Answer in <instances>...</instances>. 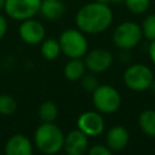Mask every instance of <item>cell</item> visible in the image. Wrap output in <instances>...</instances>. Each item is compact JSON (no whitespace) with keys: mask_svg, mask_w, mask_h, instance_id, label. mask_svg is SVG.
Wrapping results in <instances>:
<instances>
[{"mask_svg":"<svg viewBox=\"0 0 155 155\" xmlns=\"http://www.w3.org/2000/svg\"><path fill=\"white\" fill-rule=\"evenodd\" d=\"M17 110V101L12 94L1 93L0 94V114L11 115Z\"/></svg>","mask_w":155,"mask_h":155,"instance_id":"ffe728a7","label":"cell"},{"mask_svg":"<svg viewBox=\"0 0 155 155\" xmlns=\"http://www.w3.org/2000/svg\"><path fill=\"white\" fill-rule=\"evenodd\" d=\"M18 35L24 44L34 46L42 42V40L46 38V30L44 24L33 17L19 23Z\"/></svg>","mask_w":155,"mask_h":155,"instance_id":"30bf717a","label":"cell"},{"mask_svg":"<svg viewBox=\"0 0 155 155\" xmlns=\"http://www.w3.org/2000/svg\"><path fill=\"white\" fill-rule=\"evenodd\" d=\"M86 65L81 58H69L63 68V75L68 81H80L86 73Z\"/></svg>","mask_w":155,"mask_h":155,"instance_id":"9a60e30c","label":"cell"},{"mask_svg":"<svg viewBox=\"0 0 155 155\" xmlns=\"http://www.w3.org/2000/svg\"><path fill=\"white\" fill-rule=\"evenodd\" d=\"M125 0H113V4H121V2H124Z\"/></svg>","mask_w":155,"mask_h":155,"instance_id":"f1b7e54d","label":"cell"},{"mask_svg":"<svg viewBox=\"0 0 155 155\" xmlns=\"http://www.w3.org/2000/svg\"><path fill=\"white\" fill-rule=\"evenodd\" d=\"M113 42L120 50H132L143 39L140 25L133 21H125L116 25L113 31Z\"/></svg>","mask_w":155,"mask_h":155,"instance_id":"8992f818","label":"cell"},{"mask_svg":"<svg viewBox=\"0 0 155 155\" xmlns=\"http://www.w3.org/2000/svg\"><path fill=\"white\" fill-rule=\"evenodd\" d=\"M34 147L42 154L53 155L63 150L64 133L54 122H42L34 132Z\"/></svg>","mask_w":155,"mask_h":155,"instance_id":"7a4b0ae2","label":"cell"},{"mask_svg":"<svg viewBox=\"0 0 155 155\" xmlns=\"http://www.w3.org/2000/svg\"><path fill=\"white\" fill-rule=\"evenodd\" d=\"M84 62L88 71L94 74H102L111 67L114 62V56L107 48L96 47L87 51V53L84 56Z\"/></svg>","mask_w":155,"mask_h":155,"instance_id":"ba28073f","label":"cell"},{"mask_svg":"<svg viewBox=\"0 0 155 155\" xmlns=\"http://www.w3.org/2000/svg\"><path fill=\"white\" fill-rule=\"evenodd\" d=\"M62 53L68 58H84L88 51V41L78 28H68L63 30L58 38Z\"/></svg>","mask_w":155,"mask_h":155,"instance_id":"3957f363","label":"cell"},{"mask_svg":"<svg viewBox=\"0 0 155 155\" xmlns=\"http://www.w3.org/2000/svg\"><path fill=\"white\" fill-rule=\"evenodd\" d=\"M38 116L41 122H54L58 117V107L52 101H45L39 105Z\"/></svg>","mask_w":155,"mask_h":155,"instance_id":"ac0fdd59","label":"cell"},{"mask_svg":"<svg viewBox=\"0 0 155 155\" xmlns=\"http://www.w3.org/2000/svg\"><path fill=\"white\" fill-rule=\"evenodd\" d=\"M124 4L126 8L134 15L145 13L150 7V0H125Z\"/></svg>","mask_w":155,"mask_h":155,"instance_id":"44dd1931","label":"cell"},{"mask_svg":"<svg viewBox=\"0 0 155 155\" xmlns=\"http://www.w3.org/2000/svg\"><path fill=\"white\" fill-rule=\"evenodd\" d=\"M140 29H142V35L147 41L150 42L155 40V13H150L143 19L140 24Z\"/></svg>","mask_w":155,"mask_h":155,"instance_id":"d6986e66","label":"cell"},{"mask_svg":"<svg viewBox=\"0 0 155 155\" xmlns=\"http://www.w3.org/2000/svg\"><path fill=\"white\" fill-rule=\"evenodd\" d=\"M94 1H98V2H103V4H113V0H94Z\"/></svg>","mask_w":155,"mask_h":155,"instance_id":"4316f807","label":"cell"},{"mask_svg":"<svg viewBox=\"0 0 155 155\" xmlns=\"http://www.w3.org/2000/svg\"><path fill=\"white\" fill-rule=\"evenodd\" d=\"M148 54H149V58H150L151 63L155 65V40L150 41L149 47H148Z\"/></svg>","mask_w":155,"mask_h":155,"instance_id":"d4e9b609","label":"cell"},{"mask_svg":"<svg viewBox=\"0 0 155 155\" xmlns=\"http://www.w3.org/2000/svg\"><path fill=\"white\" fill-rule=\"evenodd\" d=\"M139 130L151 138H155V109H145L138 115Z\"/></svg>","mask_w":155,"mask_h":155,"instance_id":"2e32d148","label":"cell"},{"mask_svg":"<svg viewBox=\"0 0 155 155\" xmlns=\"http://www.w3.org/2000/svg\"><path fill=\"white\" fill-rule=\"evenodd\" d=\"M41 0H5L4 11L13 21L22 22L40 12Z\"/></svg>","mask_w":155,"mask_h":155,"instance_id":"52a82bcc","label":"cell"},{"mask_svg":"<svg viewBox=\"0 0 155 155\" xmlns=\"http://www.w3.org/2000/svg\"><path fill=\"white\" fill-rule=\"evenodd\" d=\"M76 128L82 131L87 137H97L104 132L105 121L102 113L97 110H87L78 116Z\"/></svg>","mask_w":155,"mask_h":155,"instance_id":"9c48e42d","label":"cell"},{"mask_svg":"<svg viewBox=\"0 0 155 155\" xmlns=\"http://www.w3.org/2000/svg\"><path fill=\"white\" fill-rule=\"evenodd\" d=\"M130 142V133L122 125L111 126L105 134V145L114 153L124 150Z\"/></svg>","mask_w":155,"mask_h":155,"instance_id":"4fadbf2b","label":"cell"},{"mask_svg":"<svg viewBox=\"0 0 155 155\" xmlns=\"http://www.w3.org/2000/svg\"><path fill=\"white\" fill-rule=\"evenodd\" d=\"M113 11L108 4L91 1L81 6L75 15L76 28L85 34L94 35L105 31L113 23Z\"/></svg>","mask_w":155,"mask_h":155,"instance_id":"6da1fadb","label":"cell"},{"mask_svg":"<svg viewBox=\"0 0 155 155\" xmlns=\"http://www.w3.org/2000/svg\"><path fill=\"white\" fill-rule=\"evenodd\" d=\"M90 155H111V150L105 144H94L87 149Z\"/></svg>","mask_w":155,"mask_h":155,"instance_id":"603a6c76","label":"cell"},{"mask_svg":"<svg viewBox=\"0 0 155 155\" xmlns=\"http://www.w3.org/2000/svg\"><path fill=\"white\" fill-rule=\"evenodd\" d=\"M7 28H8V22H7V19H6V17L0 13V41H1V40L4 39V36L6 35Z\"/></svg>","mask_w":155,"mask_h":155,"instance_id":"cb8c5ba5","label":"cell"},{"mask_svg":"<svg viewBox=\"0 0 155 155\" xmlns=\"http://www.w3.org/2000/svg\"><path fill=\"white\" fill-rule=\"evenodd\" d=\"M80 84H81V87H82L84 91L92 93L97 88V86L99 85V81H98L96 74L90 71V73L84 74V76L80 79Z\"/></svg>","mask_w":155,"mask_h":155,"instance_id":"7402d4cb","label":"cell"},{"mask_svg":"<svg viewBox=\"0 0 155 155\" xmlns=\"http://www.w3.org/2000/svg\"><path fill=\"white\" fill-rule=\"evenodd\" d=\"M4 153L6 155H31L34 143L23 133H15L6 140Z\"/></svg>","mask_w":155,"mask_h":155,"instance_id":"7c38bea8","label":"cell"},{"mask_svg":"<svg viewBox=\"0 0 155 155\" xmlns=\"http://www.w3.org/2000/svg\"><path fill=\"white\" fill-rule=\"evenodd\" d=\"M4 6H5V0H0V11L4 10Z\"/></svg>","mask_w":155,"mask_h":155,"instance_id":"83f0119b","label":"cell"},{"mask_svg":"<svg viewBox=\"0 0 155 155\" xmlns=\"http://www.w3.org/2000/svg\"><path fill=\"white\" fill-rule=\"evenodd\" d=\"M149 90H151V92L155 94V78H154V80H153V82H151V85H150V88Z\"/></svg>","mask_w":155,"mask_h":155,"instance_id":"484cf974","label":"cell"},{"mask_svg":"<svg viewBox=\"0 0 155 155\" xmlns=\"http://www.w3.org/2000/svg\"><path fill=\"white\" fill-rule=\"evenodd\" d=\"M122 79L128 90L133 92H144L150 88L154 80V73L147 64L133 63L125 69Z\"/></svg>","mask_w":155,"mask_h":155,"instance_id":"5b68a950","label":"cell"},{"mask_svg":"<svg viewBox=\"0 0 155 155\" xmlns=\"http://www.w3.org/2000/svg\"><path fill=\"white\" fill-rule=\"evenodd\" d=\"M40 45V52L46 61H54L62 53L58 39L56 38H45Z\"/></svg>","mask_w":155,"mask_h":155,"instance_id":"e0dca14e","label":"cell"},{"mask_svg":"<svg viewBox=\"0 0 155 155\" xmlns=\"http://www.w3.org/2000/svg\"><path fill=\"white\" fill-rule=\"evenodd\" d=\"M88 149V137L79 128L69 131L64 134L63 150L68 155H82L87 153Z\"/></svg>","mask_w":155,"mask_h":155,"instance_id":"8fae6325","label":"cell"},{"mask_svg":"<svg viewBox=\"0 0 155 155\" xmlns=\"http://www.w3.org/2000/svg\"><path fill=\"white\" fill-rule=\"evenodd\" d=\"M122 98L120 92L109 84H99L92 92V104L102 114H113L121 107Z\"/></svg>","mask_w":155,"mask_h":155,"instance_id":"277c9868","label":"cell"},{"mask_svg":"<svg viewBox=\"0 0 155 155\" xmlns=\"http://www.w3.org/2000/svg\"><path fill=\"white\" fill-rule=\"evenodd\" d=\"M65 12V6L62 0H41L40 5V15L50 21L54 22L63 17Z\"/></svg>","mask_w":155,"mask_h":155,"instance_id":"5bb4252c","label":"cell"}]
</instances>
